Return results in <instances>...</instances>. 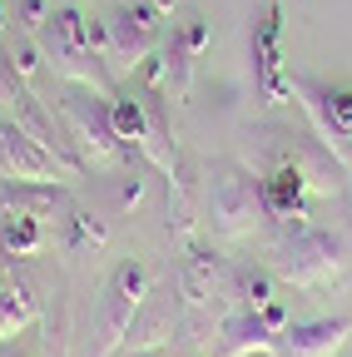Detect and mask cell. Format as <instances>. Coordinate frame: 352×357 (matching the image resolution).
<instances>
[{
  "mask_svg": "<svg viewBox=\"0 0 352 357\" xmlns=\"http://www.w3.org/2000/svg\"><path fill=\"white\" fill-rule=\"evenodd\" d=\"M60 124L70 134V144L79 154L84 169H119V164H144L139 149H129L119 134H114V119H109V95H95V89H70L60 100Z\"/></svg>",
  "mask_w": 352,
  "mask_h": 357,
  "instance_id": "6da1fadb",
  "label": "cell"
},
{
  "mask_svg": "<svg viewBox=\"0 0 352 357\" xmlns=\"http://www.w3.org/2000/svg\"><path fill=\"white\" fill-rule=\"evenodd\" d=\"M40 50H45V65L75 84V89H95V95H114V70L90 50L84 40V10L79 6H55V15L45 20V30L35 35Z\"/></svg>",
  "mask_w": 352,
  "mask_h": 357,
  "instance_id": "7a4b0ae2",
  "label": "cell"
},
{
  "mask_svg": "<svg viewBox=\"0 0 352 357\" xmlns=\"http://www.w3.org/2000/svg\"><path fill=\"white\" fill-rule=\"evenodd\" d=\"M273 278L288 283V288H303V293H323L332 283L347 278L352 268V253H347V238L342 234H328V229H307V234H293L273 248Z\"/></svg>",
  "mask_w": 352,
  "mask_h": 357,
  "instance_id": "3957f363",
  "label": "cell"
},
{
  "mask_svg": "<svg viewBox=\"0 0 352 357\" xmlns=\"http://www.w3.org/2000/svg\"><path fill=\"white\" fill-rule=\"evenodd\" d=\"M263 218H268V208H263V184L253 174L243 169H213L208 178V223L218 238L229 243H243L263 229Z\"/></svg>",
  "mask_w": 352,
  "mask_h": 357,
  "instance_id": "277c9868",
  "label": "cell"
},
{
  "mask_svg": "<svg viewBox=\"0 0 352 357\" xmlns=\"http://www.w3.org/2000/svg\"><path fill=\"white\" fill-rule=\"evenodd\" d=\"M149 293H154L149 268L139 258H124L109 273L105 298H100V347H95V357H119L124 352V337H129V328H135V318H139V307H144Z\"/></svg>",
  "mask_w": 352,
  "mask_h": 357,
  "instance_id": "5b68a950",
  "label": "cell"
},
{
  "mask_svg": "<svg viewBox=\"0 0 352 357\" xmlns=\"http://www.w3.org/2000/svg\"><path fill=\"white\" fill-rule=\"evenodd\" d=\"M253 84H258V100L263 105H288L293 100V84L283 70V6L268 0L253 20Z\"/></svg>",
  "mask_w": 352,
  "mask_h": 357,
  "instance_id": "8992f818",
  "label": "cell"
},
{
  "mask_svg": "<svg viewBox=\"0 0 352 357\" xmlns=\"http://www.w3.org/2000/svg\"><path fill=\"white\" fill-rule=\"evenodd\" d=\"M154 50H159V6L154 0H139V6H124L119 15H109V70H114V79L139 70Z\"/></svg>",
  "mask_w": 352,
  "mask_h": 357,
  "instance_id": "52a82bcc",
  "label": "cell"
},
{
  "mask_svg": "<svg viewBox=\"0 0 352 357\" xmlns=\"http://www.w3.org/2000/svg\"><path fill=\"white\" fill-rule=\"evenodd\" d=\"M0 174L6 178H30V184H65L75 178L45 144H35L20 119H0Z\"/></svg>",
  "mask_w": 352,
  "mask_h": 357,
  "instance_id": "ba28073f",
  "label": "cell"
},
{
  "mask_svg": "<svg viewBox=\"0 0 352 357\" xmlns=\"http://www.w3.org/2000/svg\"><path fill=\"white\" fill-rule=\"evenodd\" d=\"M258 184H263V208H268V218L283 229V238L307 234V204H313V189H307V178H303L288 159H273L268 174H263Z\"/></svg>",
  "mask_w": 352,
  "mask_h": 357,
  "instance_id": "9c48e42d",
  "label": "cell"
},
{
  "mask_svg": "<svg viewBox=\"0 0 352 357\" xmlns=\"http://www.w3.org/2000/svg\"><path fill=\"white\" fill-rule=\"evenodd\" d=\"M0 213L45 223V218H60V213L70 218L75 199H70L65 184H30V178H6V174H0Z\"/></svg>",
  "mask_w": 352,
  "mask_h": 357,
  "instance_id": "30bf717a",
  "label": "cell"
},
{
  "mask_svg": "<svg viewBox=\"0 0 352 357\" xmlns=\"http://www.w3.org/2000/svg\"><path fill=\"white\" fill-rule=\"evenodd\" d=\"M347 337H352V318H347V312H337V318L288 323V328L278 333L273 357H337Z\"/></svg>",
  "mask_w": 352,
  "mask_h": 357,
  "instance_id": "8fae6325",
  "label": "cell"
},
{
  "mask_svg": "<svg viewBox=\"0 0 352 357\" xmlns=\"http://www.w3.org/2000/svg\"><path fill=\"white\" fill-rule=\"evenodd\" d=\"M288 84H293V100L303 105V114H307V124H313V134H318V144L352 174V144H347V134L337 129V119H332V109H328V84H318L313 75H288Z\"/></svg>",
  "mask_w": 352,
  "mask_h": 357,
  "instance_id": "7c38bea8",
  "label": "cell"
},
{
  "mask_svg": "<svg viewBox=\"0 0 352 357\" xmlns=\"http://www.w3.org/2000/svg\"><path fill=\"white\" fill-rule=\"evenodd\" d=\"M164 342H179V288L144 298L135 328H129V337H124V352L144 357V352H154V347H164Z\"/></svg>",
  "mask_w": 352,
  "mask_h": 357,
  "instance_id": "4fadbf2b",
  "label": "cell"
},
{
  "mask_svg": "<svg viewBox=\"0 0 352 357\" xmlns=\"http://www.w3.org/2000/svg\"><path fill=\"white\" fill-rule=\"evenodd\" d=\"M273 347H278V333L263 323L258 312L234 307L229 318H224V328H218V342H213V352H208V357H253V352L273 357Z\"/></svg>",
  "mask_w": 352,
  "mask_h": 357,
  "instance_id": "5bb4252c",
  "label": "cell"
},
{
  "mask_svg": "<svg viewBox=\"0 0 352 357\" xmlns=\"http://www.w3.org/2000/svg\"><path fill=\"white\" fill-rule=\"evenodd\" d=\"M40 318V298L25 278H15L10 268H0V342H10Z\"/></svg>",
  "mask_w": 352,
  "mask_h": 357,
  "instance_id": "9a60e30c",
  "label": "cell"
},
{
  "mask_svg": "<svg viewBox=\"0 0 352 357\" xmlns=\"http://www.w3.org/2000/svg\"><path fill=\"white\" fill-rule=\"evenodd\" d=\"M109 119H114V134L129 144V149H149V105H144V89H114L109 95Z\"/></svg>",
  "mask_w": 352,
  "mask_h": 357,
  "instance_id": "2e32d148",
  "label": "cell"
},
{
  "mask_svg": "<svg viewBox=\"0 0 352 357\" xmlns=\"http://www.w3.org/2000/svg\"><path fill=\"white\" fill-rule=\"evenodd\" d=\"M194 213H199V178H194V164L179 154V164L169 174V229L179 238H189L194 223H199Z\"/></svg>",
  "mask_w": 352,
  "mask_h": 357,
  "instance_id": "e0dca14e",
  "label": "cell"
},
{
  "mask_svg": "<svg viewBox=\"0 0 352 357\" xmlns=\"http://www.w3.org/2000/svg\"><path fill=\"white\" fill-rule=\"evenodd\" d=\"M234 303L248 307V312H263L268 303H278V278H273V268L234 263Z\"/></svg>",
  "mask_w": 352,
  "mask_h": 357,
  "instance_id": "ac0fdd59",
  "label": "cell"
},
{
  "mask_svg": "<svg viewBox=\"0 0 352 357\" xmlns=\"http://www.w3.org/2000/svg\"><path fill=\"white\" fill-rule=\"evenodd\" d=\"M45 248V223L35 218H6L0 223V253L6 258H35Z\"/></svg>",
  "mask_w": 352,
  "mask_h": 357,
  "instance_id": "d6986e66",
  "label": "cell"
},
{
  "mask_svg": "<svg viewBox=\"0 0 352 357\" xmlns=\"http://www.w3.org/2000/svg\"><path fill=\"white\" fill-rule=\"evenodd\" d=\"M70 248L79 253V248H105L109 243V223L100 218V213H90V208H75L70 218Z\"/></svg>",
  "mask_w": 352,
  "mask_h": 357,
  "instance_id": "ffe728a7",
  "label": "cell"
},
{
  "mask_svg": "<svg viewBox=\"0 0 352 357\" xmlns=\"http://www.w3.org/2000/svg\"><path fill=\"white\" fill-rule=\"evenodd\" d=\"M30 95V84L20 79V70H15V60H10V50H0V105H20Z\"/></svg>",
  "mask_w": 352,
  "mask_h": 357,
  "instance_id": "44dd1931",
  "label": "cell"
},
{
  "mask_svg": "<svg viewBox=\"0 0 352 357\" xmlns=\"http://www.w3.org/2000/svg\"><path fill=\"white\" fill-rule=\"evenodd\" d=\"M50 15H55V10H50V0H15V20L25 25V35H40Z\"/></svg>",
  "mask_w": 352,
  "mask_h": 357,
  "instance_id": "7402d4cb",
  "label": "cell"
},
{
  "mask_svg": "<svg viewBox=\"0 0 352 357\" xmlns=\"http://www.w3.org/2000/svg\"><path fill=\"white\" fill-rule=\"evenodd\" d=\"M328 109H332L337 129L352 139V84H328Z\"/></svg>",
  "mask_w": 352,
  "mask_h": 357,
  "instance_id": "603a6c76",
  "label": "cell"
},
{
  "mask_svg": "<svg viewBox=\"0 0 352 357\" xmlns=\"http://www.w3.org/2000/svg\"><path fill=\"white\" fill-rule=\"evenodd\" d=\"M174 40H179L189 55H204V50H208V40H213V30H208V20H204V15H194L179 35H174Z\"/></svg>",
  "mask_w": 352,
  "mask_h": 357,
  "instance_id": "cb8c5ba5",
  "label": "cell"
},
{
  "mask_svg": "<svg viewBox=\"0 0 352 357\" xmlns=\"http://www.w3.org/2000/svg\"><path fill=\"white\" fill-rule=\"evenodd\" d=\"M139 199H144V164H135L124 174V184H119V208H139Z\"/></svg>",
  "mask_w": 352,
  "mask_h": 357,
  "instance_id": "d4e9b609",
  "label": "cell"
},
{
  "mask_svg": "<svg viewBox=\"0 0 352 357\" xmlns=\"http://www.w3.org/2000/svg\"><path fill=\"white\" fill-rule=\"evenodd\" d=\"M84 40H90V50H95L100 60H109V20L84 15Z\"/></svg>",
  "mask_w": 352,
  "mask_h": 357,
  "instance_id": "484cf974",
  "label": "cell"
},
{
  "mask_svg": "<svg viewBox=\"0 0 352 357\" xmlns=\"http://www.w3.org/2000/svg\"><path fill=\"white\" fill-rule=\"evenodd\" d=\"M10 30V0H0V35Z\"/></svg>",
  "mask_w": 352,
  "mask_h": 357,
  "instance_id": "4316f807",
  "label": "cell"
},
{
  "mask_svg": "<svg viewBox=\"0 0 352 357\" xmlns=\"http://www.w3.org/2000/svg\"><path fill=\"white\" fill-rule=\"evenodd\" d=\"M154 6H159V15H169L174 6H179V0H154Z\"/></svg>",
  "mask_w": 352,
  "mask_h": 357,
  "instance_id": "83f0119b",
  "label": "cell"
},
{
  "mask_svg": "<svg viewBox=\"0 0 352 357\" xmlns=\"http://www.w3.org/2000/svg\"><path fill=\"white\" fill-rule=\"evenodd\" d=\"M347 204H352V174H347Z\"/></svg>",
  "mask_w": 352,
  "mask_h": 357,
  "instance_id": "f1b7e54d",
  "label": "cell"
},
{
  "mask_svg": "<svg viewBox=\"0 0 352 357\" xmlns=\"http://www.w3.org/2000/svg\"><path fill=\"white\" fill-rule=\"evenodd\" d=\"M199 357H204V352H199Z\"/></svg>",
  "mask_w": 352,
  "mask_h": 357,
  "instance_id": "f546056e",
  "label": "cell"
}]
</instances>
